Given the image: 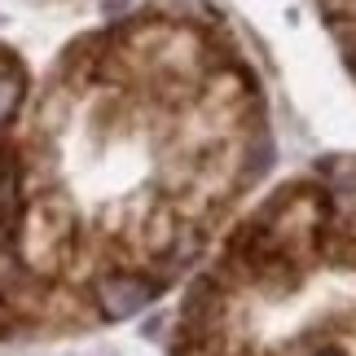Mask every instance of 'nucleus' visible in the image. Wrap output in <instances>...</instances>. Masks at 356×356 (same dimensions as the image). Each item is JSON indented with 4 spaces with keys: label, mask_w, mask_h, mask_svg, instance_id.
I'll return each mask as SVG.
<instances>
[{
    "label": "nucleus",
    "mask_w": 356,
    "mask_h": 356,
    "mask_svg": "<svg viewBox=\"0 0 356 356\" xmlns=\"http://www.w3.org/2000/svg\"><path fill=\"white\" fill-rule=\"evenodd\" d=\"M149 286L141 282V277H111V282H102V291H97V299H102V308H106V317H136L145 304H149Z\"/></svg>",
    "instance_id": "obj_1"
},
{
    "label": "nucleus",
    "mask_w": 356,
    "mask_h": 356,
    "mask_svg": "<svg viewBox=\"0 0 356 356\" xmlns=\"http://www.w3.org/2000/svg\"><path fill=\"white\" fill-rule=\"evenodd\" d=\"M13 102H18V79L0 75V119H5V115L13 111Z\"/></svg>",
    "instance_id": "obj_2"
}]
</instances>
